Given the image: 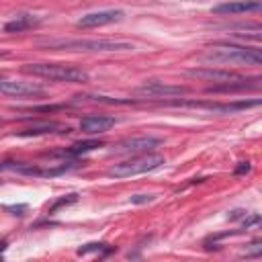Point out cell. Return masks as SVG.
<instances>
[{
  "instance_id": "obj_1",
  "label": "cell",
  "mask_w": 262,
  "mask_h": 262,
  "mask_svg": "<svg viewBox=\"0 0 262 262\" xmlns=\"http://www.w3.org/2000/svg\"><path fill=\"white\" fill-rule=\"evenodd\" d=\"M39 47L56 51H131L133 43L115 39H49L41 41Z\"/></svg>"
},
{
  "instance_id": "obj_2",
  "label": "cell",
  "mask_w": 262,
  "mask_h": 262,
  "mask_svg": "<svg viewBox=\"0 0 262 262\" xmlns=\"http://www.w3.org/2000/svg\"><path fill=\"white\" fill-rule=\"evenodd\" d=\"M205 62L215 64H240V66H260L262 54L258 47L246 45H213L203 54Z\"/></svg>"
},
{
  "instance_id": "obj_3",
  "label": "cell",
  "mask_w": 262,
  "mask_h": 262,
  "mask_svg": "<svg viewBox=\"0 0 262 262\" xmlns=\"http://www.w3.org/2000/svg\"><path fill=\"white\" fill-rule=\"evenodd\" d=\"M27 74L39 76L45 80H54V82H70V84H78V82H88V72L78 66H70V64H27L25 68Z\"/></svg>"
},
{
  "instance_id": "obj_4",
  "label": "cell",
  "mask_w": 262,
  "mask_h": 262,
  "mask_svg": "<svg viewBox=\"0 0 262 262\" xmlns=\"http://www.w3.org/2000/svg\"><path fill=\"white\" fill-rule=\"evenodd\" d=\"M164 164V158L158 154H137L131 160H123L115 166L109 168V176L113 178H129V176H137V174H146L152 172L156 168H160Z\"/></svg>"
},
{
  "instance_id": "obj_5",
  "label": "cell",
  "mask_w": 262,
  "mask_h": 262,
  "mask_svg": "<svg viewBox=\"0 0 262 262\" xmlns=\"http://www.w3.org/2000/svg\"><path fill=\"white\" fill-rule=\"evenodd\" d=\"M135 94L142 96V98H152V100H158V98H174V96H182L188 94L186 86H176V84H164V82H146L142 84L139 88H135Z\"/></svg>"
},
{
  "instance_id": "obj_6",
  "label": "cell",
  "mask_w": 262,
  "mask_h": 262,
  "mask_svg": "<svg viewBox=\"0 0 262 262\" xmlns=\"http://www.w3.org/2000/svg\"><path fill=\"white\" fill-rule=\"evenodd\" d=\"M158 146H160L158 137H150V135L129 137V139H123L121 144L115 146V154H148Z\"/></svg>"
},
{
  "instance_id": "obj_7",
  "label": "cell",
  "mask_w": 262,
  "mask_h": 262,
  "mask_svg": "<svg viewBox=\"0 0 262 262\" xmlns=\"http://www.w3.org/2000/svg\"><path fill=\"white\" fill-rule=\"evenodd\" d=\"M186 74L190 78H199V80H207V82H236V80H244V76L230 72V70H215V68H193V70H186Z\"/></svg>"
},
{
  "instance_id": "obj_8",
  "label": "cell",
  "mask_w": 262,
  "mask_h": 262,
  "mask_svg": "<svg viewBox=\"0 0 262 262\" xmlns=\"http://www.w3.org/2000/svg\"><path fill=\"white\" fill-rule=\"evenodd\" d=\"M123 10H98V12H88L78 19L80 29H92V27H102V25H111L123 19Z\"/></svg>"
},
{
  "instance_id": "obj_9",
  "label": "cell",
  "mask_w": 262,
  "mask_h": 262,
  "mask_svg": "<svg viewBox=\"0 0 262 262\" xmlns=\"http://www.w3.org/2000/svg\"><path fill=\"white\" fill-rule=\"evenodd\" d=\"M115 125V117L109 115H88L80 121V131L86 135H100Z\"/></svg>"
},
{
  "instance_id": "obj_10",
  "label": "cell",
  "mask_w": 262,
  "mask_h": 262,
  "mask_svg": "<svg viewBox=\"0 0 262 262\" xmlns=\"http://www.w3.org/2000/svg\"><path fill=\"white\" fill-rule=\"evenodd\" d=\"M262 8L260 0H234V2H225L213 6L215 14H240V12H258Z\"/></svg>"
},
{
  "instance_id": "obj_11",
  "label": "cell",
  "mask_w": 262,
  "mask_h": 262,
  "mask_svg": "<svg viewBox=\"0 0 262 262\" xmlns=\"http://www.w3.org/2000/svg\"><path fill=\"white\" fill-rule=\"evenodd\" d=\"M47 133H70V127L62 125V123H56V121H43V123H35L29 129L19 131L16 135H21V137H37V135H47Z\"/></svg>"
},
{
  "instance_id": "obj_12",
  "label": "cell",
  "mask_w": 262,
  "mask_h": 262,
  "mask_svg": "<svg viewBox=\"0 0 262 262\" xmlns=\"http://www.w3.org/2000/svg\"><path fill=\"white\" fill-rule=\"evenodd\" d=\"M41 23L39 16H33V14H19L16 19H12L10 23L4 25V33H23L29 31L33 27H37Z\"/></svg>"
},
{
  "instance_id": "obj_13",
  "label": "cell",
  "mask_w": 262,
  "mask_h": 262,
  "mask_svg": "<svg viewBox=\"0 0 262 262\" xmlns=\"http://www.w3.org/2000/svg\"><path fill=\"white\" fill-rule=\"evenodd\" d=\"M256 80V78H252ZM252 80H236V82H223V84H215V86H209L207 92H238V90H248V88H260V80L250 84Z\"/></svg>"
},
{
  "instance_id": "obj_14",
  "label": "cell",
  "mask_w": 262,
  "mask_h": 262,
  "mask_svg": "<svg viewBox=\"0 0 262 262\" xmlns=\"http://www.w3.org/2000/svg\"><path fill=\"white\" fill-rule=\"evenodd\" d=\"M100 146H102L100 142H80V144H74L66 154H70V156H82V154H88V152H92V150H96Z\"/></svg>"
},
{
  "instance_id": "obj_15",
  "label": "cell",
  "mask_w": 262,
  "mask_h": 262,
  "mask_svg": "<svg viewBox=\"0 0 262 262\" xmlns=\"http://www.w3.org/2000/svg\"><path fill=\"white\" fill-rule=\"evenodd\" d=\"M111 252V248L107 246V244H98V242H92V244H86V246L78 248V256H86V254H107Z\"/></svg>"
},
{
  "instance_id": "obj_16",
  "label": "cell",
  "mask_w": 262,
  "mask_h": 262,
  "mask_svg": "<svg viewBox=\"0 0 262 262\" xmlns=\"http://www.w3.org/2000/svg\"><path fill=\"white\" fill-rule=\"evenodd\" d=\"M78 201V195L76 193H72V195H68V197H64V199H60V201H56L54 205L49 207V213H56L60 207H64V205H72V203H76Z\"/></svg>"
},
{
  "instance_id": "obj_17",
  "label": "cell",
  "mask_w": 262,
  "mask_h": 262,
  "mask_svg": "<svg viewBox=\"0 0 262 262\" xmlns=\"http://www.w3.org/2000/svg\"><path fill=\"white\" fill-rule=\"evenodd\" d=\"M152 201H156V195H133L131 197L133 205H146V203H152Z\"/></svg>"
},
{
  "instance_id": "obj_18",
  "label": "cell",
  "mask_w": 262,
  "mask_h": 262,
  "mask_svg": "<svg viewBox=\"0 0 262 262\" xmlns=\"http://www.w3.org/2000/svg\"><path fill=\"white\" fill-rule=\"evenodd\" d=\"M258 223H260V217H258L256 213H248L246 217H244V223H242V225H244L246 230H250L252 225H258Z\"/></svg>"
},
{
  "instance_id": "obj_19",
  "label": "cell",
  "mask_w": 262,
  "mask_h": 262,
  "mask_svg": "<svg viewBox=\"0 0 262 262\" xmlns=\"http://www.w3.org/2000/svg\"><path fill=\"white\" fill-rule=\"evenodd\" d=\"M262 254V242H252L250 248H246V256H260Z\"/></svg>"
},
{
  "instance_id": "obj_20",
  "label": "cell",
  "mask_w": 262,
  "mask_h": 262,
  "mask_svg": "<svg viewBox=\"0 0 262 262\" xmlns=\"http://www.w3.org/2000/svg\"><path fill=\"white\" fill-rule=\"evenodd\" d=\"M250 170H252V164L250 162H240L236 166V174H248Z\"/></svg>"
},
{
  "instance_id": "obj_21",
  "label": "cell",
  "mask_w": 262,
  "mask_h": 262,
  "mask_svg": "<svg viewBox=\"0 0 262 262\" xmlns=\"http://www.w3.org/2000/svg\"><path fill=\"white\" fill-rule=\"evenodd\" d=\"M248 215V211H244V209H236V211H232L230 215H228V219H244V217H246Z\"/></svg>"
},
{
  "instance_id": "obj_22",
  "label": "cell",
  "mask_w": 262,
  "mask_h": 262,
  "mask_svg": "<svg viewBox=\"0 0 262 262\" xmlns=\"http://www.w3.org/2000/svg\"><path fill=\"white\" fill-rule=\"evenodd\" d=\"M6 211H12V215H25L23 211H27V205H19V207H4Z\"/></svg>"
},
{
  "instance_id": "obj_23",
  "label": "cell",
  "mask_w": 262,
  "mask_h": 262,
  "mask_svg": "<svg viewBox=\"0 0 262 262\" xmlns=\"http://www.w3.org/2000/svg\"><path fill=\"white\" fill-rule=\"evenodd\" d=\"M4 248H6V244H4V242H0V252H4Z\"/></svg>"
}]
</instances>
